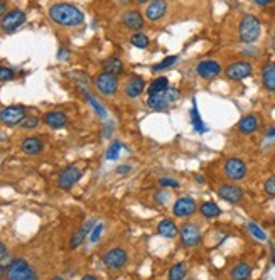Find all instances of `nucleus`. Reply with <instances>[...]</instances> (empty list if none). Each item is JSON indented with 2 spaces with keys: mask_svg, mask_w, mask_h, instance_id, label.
Returning <instances> with one entry per match:
<instances>
[{
  "mask_svg": "<svg viewBox=\"0 0 275 280\" xmlns=\"http://www.w3.org/2000/svg\"><path fill=\"white\" fill-rule=\"evenodd\" d=\"M44 123L51 128H54V130H59V128H64L68 123V117L66 113L63 112H58V110H53V112H48L44 115Z\"/></svg>",
  "mask_w": 275,
  "mask_h": 280,
  "instance_id": "6ab92c4d",
  "label": "nucleus"
},
{
  "mask_svg": "<svg viewBox=\"0 0 275 280\" xmlns=\"http://www.w3.org/2000/svg\"><path fill=\"white\" fill-rule=\"evenodd\" d=\"M179 238L186 248H194V246H198L201 243V228L198 224L186 223L179 228Z\"/></svg>",
  "mask_w": 275,
  "mask_h": 280,
  "instance_id": "423d86ee",
  "label": "nucleus"
},
{
  "mask_svg": "<svg viewBox=\"0 0 275 280\" xmlns=\"http://www.w3.org/2000/svg\"><path fill=\"white\" fill-rule=\"evenodd\" d=\"M118 2H122V4H127V2H130V0H118Z\"/></svg>",
  "mask_w": 275,
  "mask_h": 280,
  "instance_id": "6e6d98bb",
  "label": "nucleus"
},
{
  "mask_svg": "<svg viewBox=\"0 0 275 280\" xmlns=\"http://www.w3.org/2000/svg\"><path fill=\"white\" fill-rule=\"evenodd\" d=\"M272 261H273V265H275V246L272 248Z\"/></svg>",
  "mask_w": 275,
  "mask_h": 280,
  "instance_id": "864d4df0",
  "label": "nucleus"
},
{
  "mask_svg": "<svg viewBox=\"0 0 275 280\" xmlns=\"http://www.w3.org/2000/svg\"><path fill=\"white\" fill-rule=\"evenodd\" d=\"M95 226H96V221H95V219H90V221H88V223L85 224V226L78 229V231L71 236V240H69V248H71V250H76L78 246H80L81 243L85 241V238H86L88 235H90L91 229L95 228Z\"/></svg>",
  "mask_w": 275,
  "mask_h": 280,
  "instance_id": "4be33fe9",
  "label": "nucleus"
},
{
  "mask_svg": "<svg viewBox=\"0 0 275 280\" xmlns=\"http://www.w3.org/2000/svg\"><path fill=\"white\" fill-rule=\"evenodd\" d=\"M246 229H248L250 235L253 236V238H257L258 241H267V233H265L263 229L260 228L257 223L248 221V223H246Z\"/></svg>",
  "mask_w": 275,
  "mask_h": 280,
  "instance_id": "2f4dec72",
  "label": "nucleus"
},
{
  "mask_svg": "<svg viewBox=\"0 0 275 280\" xmlns=\"http://www.w3.org/2000/svg\"><path fill=\"white\" fill-rule=\"evenodd\" d=\"M194 179H196V182H199V184H204V177L201 176V174H196Z\"/></svg>",
  "mask_w": 275,
  "mask_h": 280,
  "instance_id": "8fccbe9b",
  "label": "nucleus"
},
{
  "mask_svg": "<svg viewBox=\"0 0 275 280\" xmlns=\"http://www.w3.org/2000/svg\"><path fill=\"white\" fill-rule=\"evenodd\" d=\"M236 128H238V132L241 135H253L255 132L260 128V120L255 113H248V115H245V117L240 118Z\"/></svg>",
  "mask_w": 275,
  "mask_h": 280,
  "instance_id": "a211bd4d",
  "label": "nucleus"
},
{
  "mask_svg": "<svg viewBox=\"0 0 275 280\" xmlns=\"http://www.w3.org/2000/svg\"><path fill=\"white\" fill-rule=\"evenodd\" d=\"M4 277H6V270H4V267L0 265V280H2Z\"/></svg>",
  "mask_w": 275,
  "mask_h": 280,
  "instance_id": "3c124183",
  "label": "nucleus"
},
{
  "mask_svg": "<svg viewBox=\"0 0 275 280\" xmlns=\"http://www.w3.org/2000/svg\"><path fill=\"white\" fill-rule=\"evenodd\" d=\"M263 191L268 197H275V174L265 179L263 182Z\"/></svg>",
  "mask_w": 275,
  "mask_h": 280,
  "instance_id": "e433bc0d",
  "label": "nucleus"
},
{
  "mask_svg": "<svg viewBox=\"0 0 275 280\" xmlns=\"http://www.w3.org/2000/svg\"><path fill=\"white\" fill-rule=\"evenodd\" d=\"M137 4H147V2H152V0H135Z\"/></svg>",
  "mask_w": 275,
  "mask_h": 280,
  "instance_id": "603ef678",
  "label": "nucleus"
},
{
  "mask_svg": "<svg viewBox=\"0 0 275 280\" xmlns=\"http://www.w3.org/2000/svg\"><path fill=\"white\" fill-rule=\"evenodd\" d=\"M43 149H44V144L39 137H26L21 144V150L26 155H39L43 152Z\"/></svg>",
  "mask_w": 275,
  "mask_h": 280,
  "instance_id": "aec40b11",
  "label": "nucleus"
},
{
  "mask_svg": "<svg viewBox=\"0 0 275 280\" xmlns=\"http://www.w3.org/2000/svg\"><path fill=\"white\" fill-rule=\"evenodd\" d=\"M196 209H198V203L193 199V197L189 196H183L179 197V199H176L174 206H172V214H174L176 218H189L193 216L196 213Z\"/></svg>",
  "mask_w": 275,
  "mask_h": 280,
  "instance_id": "f8f14e48",
  "label": "nucleus"
},
{
  "mask_svg": "<svg viewBox=\"0 0 275 280\" xmlns=\"http://www.w3.org/2000/svg\"><path fill=\"white\" fill-rule=\"evenodd\" d=\"M147 107L154 112H164L167 108V102L162 95H151L147 98Z\"/></svg>",
  "mask_w": 275,
  "mask_h": 280,
  "instance_id": "c85d7f7f",
  "label": "nucleus"
},
{
  "mask_svg": "<svg viewBox=\"0 0 275 280\" xmlns=\"http://www.w3.org/2000/svg\"><path fill=\"white\" fill-rule=\"evenodd\" d=\"M7 14V0H0V19Z\"/></svg>",
  "mask_w": 275,
  "mask_h": 280,
  "instance_id": "c03bdc74",
  "label": "nucleus"
},
{
  "mask_svg": "<svg viewBox=\"0 0 275 280\" xmlns=\"http://www.w3.org/2000/svg\"><path fill=\"white\" fill-rule=\"evenodd\" d=\"M216 192L223 201H226V203H230V204H238L245 197V192L241 187H238L236 184H228V182L226 184L218 186Z\"/></svg>",
  "mask_w": 275,
  "mask_h": 280,
  "instance_id": "4468645a",
  "label": "nucleus"
},
{
  "mask_svg": "<svg viewBox=\"0 0 275 280\" xmlns=\"http://www.w3.org/2000/svg\"><path fill=\"white\" fill-rule=\"evenodd\" d=\"M184 280H194V278H184Z\"/></svg>",
  "mask_w": 275,
  "mask_h": 280,
  "instance_id": "4d7b16f0",
  "label": "nucleus"
},
{
  "mask_svg": "<svg viewBox=\"0 0 275 280\" xmlns=\"http://www.w3.org/2000/svg\"><path fill=\"white\" fill-rule=\"evenodd\" d=\"M26 117H27L26 108L21 107V105H11V107H6L0 110V122L6 127L21 125Z\"/></svg>",
  "mask_w": 275,
  "mask_h": 280,
  "instance_id": "6e6552de",
  "label": "nucleus"
},
{
  "mask_svg": "<svg viewBox=\"0 0 275 280\" xmlns=\"http://www.w3.org/2000/svg\"><path fill=\"white\" fill-rule=\"evenodd\" d=\"M85 96H86V102L91 105V107H93V110H95V112H96V115H98V117H101V118H106V110H105L103 107H101V105H100V102H98V100L95 98V96H91L90 93H86V91H85Z\"/></svg>",
  "mask_w": 275,
  "mask_h": 280,
  "instance_id": "473e14b6",
  "label": "nucleus"
},
{
  "mask_svg": "<svg viewBox=\"0 0 275 280\" xmlns=\"http://www.w3.org/2000/svg\"><path fill=\"white\" fill-rule=\"evenodd\" d=\"M120 149H122V144H120V142H113V144L108 147V150H106V160H115L118 157Z\"/></svg>",
  "mask_w": 275,
  "mask_h": 280,
  "instance_id": "4c0bfd02",
  "label": "nucleus"
},
{
  "mask_svg": "<svg viewBox=\"0 0 275 280\" xmlns=\"http://www.w3.org/2000/svg\"><path fill=\"white\" fill-rule=\"evenodd\" d=\"M167 197H169V194H167V192H166V191L156 192V201H157V203L164 204V203H166V201H167Z\"/></svg>",
  "mask_w": 275,
  "mask_h": 280,
  "instance_id": "79ce46f5",
  "label": "nucleus"
},
{
  "mask_svg": "<svg viewBox=\"0 0 275 280\" xmlns=\"http://www.w3.org/2000/svg\"><path fill=\"white\" fill-rule=\"evenodd\" d=\"M130 43L139 49H147L149 46H151V39H149L144 32H135L132 38H130Z\"/></svg>",
  "mask_w": 275,
  "mask_h": 280,
  "instance_id": "7c9ffc66",
  "label": "nucleus"
},
{
  "mask_svg": "<svg viewBox=\"0 0 275 280\" xmlns=\"http://www.w3.org/2000/svg\"><path fill=\"white\" fill-rule=\"evenodd\" d=\"M6 278L7 280H37V273L27 260L14 258L11 263L7 265Z\"/></svg>",
  "mask_w": 275,
  "mask_h": 280,
  "instance_id": "7ed1b4c3",
  "label": "nucleus"
},
{
  "mask_svg": "<svg viewBox=\"0 0 275 280\" xmlns=\"http://www.w3.org/2000/svg\"><path fill=\"white\" fill-rule=\"evenodd\" d=\"M24 22H26V12L21 11V9H14V11H9L0 19V29L4 32H14L24 24Z\"/></svg>",
  "mask_w": 275,
  "mask_h": 280,
  "instance_id": "9d476101",
  "label": "nucleus"
},
{
  "mask_svg": "<svg viewBox=\"0 0 275 280\" xmlns=\"http://www.w3.org/2000/svg\"><path fill=\"white\" fill-rule=\"evenodd\" d=\"M93 85H95V88L98 93H101L103 96H111V95H115L116 91H118V76H115V75H110V73H100L96 78H95V81H93Z\"/></svg>",
  "mask_w": 275,
  "mask_h": 280,
  "instance_id": "20e7f679",
  "label": "nucleus"
},
{
  "mask_svg": "<svg viewBox=\"0 0 275 280\" xmlns=\"http://www.w3.org/2000/svg\"><path fill=\"white\" fill-rule=\"evenodd\" d=\"M251 272H253V268H251L248 261H238L230 270V277L231 280H248L251 277Z\"/></svg>",
  "mask_w": 275,
  "mask_h": 280,
  "instance_id": "b1692460",
  "label": "nucleus"
},
{
  "mask_svg": "<svg viewBox=\"0 0 275 280\" xmlns=\"http://www.w3.org/2000/svg\"><path fill=\"white\" fill-rule=\"evenodd\" d=\"M221 64L214 59H204V61L198 63L196 66V75H198L204 81H213L214 78L221 75Z\"/></svg>",
  "mask_w": 275,
  "mask_h": 280,
  "instance_id": "9b49d317",
  "label": "nucleus"
},
{
  "mask_svg": "<svg viewBox=\"0 0 275 280\" xmlns=\"http://www.w3.org/2000/svg\"><path fill=\"white\" fill-rule=\"evenodd\" d=\"M159 186H162V187H179V182L172 177H162V179H159Z\"/></svg>",
  "mask_w": 275,
  "mask_h": 280,
  "instance_id": "a19ab883",
  "label": "nucleus"
},
{
  "mask_svg": "<svg viewBox=\"0 0 275 280\" xmlns=\"http://www.w3.org/2000/svg\"><path fill=\"white\" fill-rule=\"evenodd\" d=\"M4 253H7V246H6V243L0 241V256H2Z\"/></svg>",
  "mask_w": 275,
  "mask_h": 280,
  "instance_id": "09e8293b",
  "label": "nucleus"
},
{
  "mask_svg": "<svg viewBox=\"0 0 275 280\" xmlns=\"http://www.w3.org/2000/svg\"><path fill=\"white\" fill-rule=\"evenodd\" d=\"M81 280H100L96 277V275H91V273H88V275H83Z\"/></svg>",
  "mask_w": 275,
  "mask_h": 280,
  "instance_id": "de8ad7c7",
  "label": "nucleus"
},
{
  "mask_svg": "<svg viewBox=\"0 0 275 280\" xmlns=\"http://www.w3.org/2000/svg\"><path fill=\"white\" fill-rule=\"evenodd\" d=\"M167 88H169V80H167L166 76H159L151 83V86L147 88V93H149V96L151 95H164Z\"/></svg>",
  "mask_w": 275,
  "mask_h": 280,
  "instance_id": "bb28decb",
  "label": "nucleus"
},
{
  "mask_svg": "<svg viewBox=\"0 0 275 280\" xmlns=\"http://www.w3.org/2000/svg\"><path fill=\"white\" fill-rule=\"evenodd\" d=\"M39 123H41V120L36 117V115H27L21 123V128L22 130H34V128L39 127Z\"/></svg>",
  "mask_w": 275,
  "mask_h": 280,
  "instance_id": "72a5a7b5",
  "label": "nucleus"
},
{
  "mask_svg": "<svg viewBox=\"0 0 275 280\" xmlns=\"http://www.w3.org/2000/svg\"><path fill=\"white\" fill-rule=\"evenodd\" d=\"M81 179V169L78 166H68L64 167L58 176V186L63 191H69Z\"/></svg>",
  "mask_w": 275,
  "mask_h": 280,
  "instance_id": "ddd939ff",
  "label": "nucleus"
},
{
  "mask_svg": "<svg viewBox=\"0 0 275 280\" xmlns=\"http://www.w3.org/2000/svg\"><path fill=\"white\" fill-rule=\"evenodd\" d=\"M225 75L231 81H241L253 75V66L248 61H235L225 70Z\"/></svg>",
  "mask_w": 275,
  "mask_h": 280,
  "instance_id": "1a4fd4ad",
  "label": "nucleus"
},
{
  "mask_svg": "<svg viewBox=\"0 0 275 280\" xmlns=\"http://www.w3.org/2000/svg\"><path fill=\"white\" fill-rule=\"evenodd\" d=\"M14 76H16L14 70H11V68H7V66H0V83H6V81L14 80Z\"/></svg>",
  "mask_w": 275,
  "mask_h": 280,
  "instance_id": "58836bf2",
  "label": "nucleus"
},
{
  "mask_svg": "<svg viewBox=\"0 0 275 280\" xmlns=\"http://www.w3.org/2000/svg\"><path fill=\"white\" fill-rule=\"evenodd\" d=\"M275 2V0H253L255 6L258 7H267V6H272V4Z\"/></svg>",
  "mask_w": 275,
  "mask_h": 280,
  "instance_id": "37998d69",
  "label": "nucleus"
},
{
  "mask_svg": "<svg viewBox=\"0 0 275 280\" xmlns=\"http://www.w3.org/2000/svg\"><path fill=\"white\" fill-rule=\"evenodd\" d=\"M186 275H188V265L184 261H178L169 268L167 272V278L169 280H184Z\"/></svg>",
  "mask_w": 275,
  "mask_h": 280,
  "instance_id": "cd10ccee",
  "label": "nucleus"
},
{
  "mask_svg": "<svg viewBox=\"0 0 275 280\" xmlns=\"http://www.w3.org/2000/svg\"><path fill=\"white\" fill-rule=\"evenodd\" d=\"M101 68H103L105 73H110V75H122L125 71V66H123V61L120 59L118 56H111V58H106L103 64H101Z\"/></svg>",
  "mask_w": 275,
  "mask_h": 280,
  "instance_id": "393cba45",
  "label": "nucleus"
},
{
  "mask_svg": "<svg viewBox=\"0 0 275 280\" xmlns=\"http://www.w3.org/2000/svg\"><path fill=\"white\" fill-rule=\"evenodd\" d=\"M262 85L268 93H275V63H265L262 66Z\"/></svg>",
  "mask_w": 275,
  "mask_h": 280,
  "instance_id": "412c9836",
  "label": "nucleus"
},
{
  "mask_svg": "<svg viewBox=\"0 0 275 280\" xmlns=\"http://www.w3.org/2000/svg\"><path fill=\"white\" fill-rule=\"evenodd\" d=\"M157 233H159L162 238H169V240H172V238L179 236V228L172 219L164 218L159 223V226H157Z\"/></svg>",
  "mask_w": 275,
  "mask_h": 280,
  "instance_id": "5701e85b",
  "label": "nucleus"
},
{
  "mask_svg": "<svg viewBox=\"0 0 275 280\" xmlns=\"http://www.w3.org/2000/svg\"><path fill=\"white\" fill-rule=\"evenodd\" d=\"M189 117H191V123H193V127H194L196 132H206L208 130L206 125H204L203 120H201V117H199L196 102H193V108H191V112H189Z\"/></svg>",
  "mask_w": 275,
  "mask_h": 280,
  "instance_id": "c756f323",
  "label": "nucleus"
},
{
  "mask_svg": "<svg viewBox=\"0 0 275 280\" xmlns=\"http://www.w3.org/2000/svg\"><path fill=\"white\" fill-rule=\"evenodd\" d=\"M122 24L127 27L128 31H142L144 26H146V19H144V16L139 11H125L122 14Z\"/></svg>",
  "mask_w": 275,
  "mask_h": 280,
  "instance_id": "f3484780",
  "label": "nucleus"
},
{
  "mask_svg": "<svg viewBox=\"0 0 275 280\" xmlns=\"http://www.w3.org/2000/svg\"><path fill=\"white\" fill-rule=\"evenodd\" d=\"M166 98V102L167 103H174V102H178L179 100V96H181V91L178 88H174V86H169V88L166 90V93L162 95Z\"/></svg>",
  "mask_w": 275,
  "mask_h": 280,
  "instance_id": "c9c22d12",
  "label": "nucleus"
},
{
  "mask_svg": "<svg viewBox=\"0 0 275 280\" xmlns=\"http://www.w3.org/2000/svg\"><path fill=\"white\" fill-rule=\"evenodd\" d=\"M116 172L118 174H128V172H132V167L130 166H120V167H116Z\"/></svg>",
  "mask_w": 275,
  "mask_h": 280,
  "instance_id": "a18cd8bd",
  "label": "nucleus"
},
{
  "mask_svg": "<svg viewBox=\"0 0 275 280\" xmlns=\"http://www.w3.org/2000/svg\"><path fill=\"white\" fill-rule=\"evenodd\" d=\"M51 280H64V278H63V277H59V275H56V277H53Z\"/></svg>",
  "mask_w": 275,
  "mask_h": 280,
  "instance_id": "5fc2aeb1",
  "label": "nucleus"
},
{
  "mask_svg": "<svg viewBox=\"0 0 275 280\" xmlns=\"http://www.w3.org/2000/svg\"><path fill=\"white\" fill-rule=\"evenodd\" d=\"M167 9H169L167 0H152V2H149L146 9V19L151 22H159L164 19Z\"/></svg>",
  "mask_w": 275,
  "mask_h": 280,
  "instance_id": "2eb2a0df",
  "label": "nucleus"
},
{
  "mask_svg": "<svg viewBox=\"0 0 275 280\" xmlns=\"http://www.w3.org/2000/svg\"><path fill=\"white\" fill-rule=\"evenodd\" d=\"M49 19L63 27H78L85 22V14L73 4L58 2L49 7Z\"/></svg>",
  "mask_w": 275,
  "mask_h": 280,
  "instance_id": "f257e3e1",
  "label": "nucleus"
},
{
  "mask_svg": "<svg viewBox=\"0 0 275 280\" xmlns=\"http://www.w3.org/2000/svg\"><path fill=\"white\" fill-rule=\"evenodd\" d=\"M199 213H201L203 218L213 219V218H218L221 214V208L214 203V201H206V203H203L201 206H199Z\"/></svg>",
  "mask_w": 275,
  "mask_h": 280,
  "instance_id": "a878e982",
  "label": "nucleus"
},
{
  "mask_svg": "<svg viewBox=\"0 0 275 280\" xmlns=\"http://www.w3.org/2000/svg\"><path fill=\"white\" fill-rule=\"evenodd\" d=\"M144 90H146V80L137 75L127 78V81L123 85L125 96H128V98H139L144 93Z\"/></svg>",
  "mask_w": 275,
  "mask_h": 280,
  "instance_id": "dca6fc26",
  "label": "nucleus"
},
{
  "mask_svg": "<svg viewBox=\"0 0 275 280\" xmlns=\"http://www.w3.org/2000/svg\"><path fill=\"white\" fill-rule=\"evenodd\" d=\"M103 224L101 223H98L95 228L91 229V233H90V241L91 243H96L98 240H100V236H101V233H103Z\"/></svg>",
  "mask_w": 275,
  "mask_h": 280,
  "instance_id": "ea45409f",
  "label": "nucleus"
},
{
  "mask_svg": "<svg viewBox=\"0 0 275 280\" xmlns=\"http://www.w3.org/2000/svg\"><path fill=\"white\" fill-rule=\"evenodd\" d=\"M178 63V56H167L162 59L161 63H157L156 66L152 68L154 71H162V70H169L171 66H174V64Z\"/></svg>",
  "mask_w": 275,
  "mask_h": 280,
  "instance_id": "f704fd0d",
  "label": "nucleus"
},
{
  "mask_svg": "<svg viewBox=\"0 0 275 280\" xmlns=\"http://www.w3.org/2000/svg\"><path fill=\"white\" fill-rule=\"evenodd\" d=\"M265 137H267V139H275V127H268L267 130H265Z\"/></svg>",
  "mask_w": 275,
  "mask_h": 280,
  "instance_id": "49530a36",
  "label": "nucleus"
},
{
  "mask_svg": "<svg viewBox=\"0 0 275 280\" xmlns=\"http://www.w3.org/2000/svg\"><path fill=\"white\" fill-rule=\"evenodd\" d=\"M223 172H225V176L230 181H241V179H245L246 172H248V167H246L243 159L230 157L226 159L225 166H223Z\"/></svg>",
  "mask_w": 275,
  "mask_h": 280,
  "instance_id": "0eeeda50",
  "label": "nucleus"
},
{
  "mask_svg": "<svg viewBox=\"0 0 275 280\" xmlns=\"http://www.w3.org/2000/svg\"><path fill=\"white\" fill-rule=\"evenodd\" d=\"M101 260H103V265L106 268L120 270L128 263V253L122 246H115V248H110L106 251Z\"/></svg>",
  "mask_w": 275,
  "mask_h": 280,
  "instance_id": "39448f33",
  "label": "nucleus"
},
{
  "mask_svg": "<svg viewBox=\"0 0 275 280\" xmlns=\"http://www.w3.org/2000/svg\"><path fill=\"white\" fill-rule=\"evenodd\" d=\"M262 32V24H260L258 17L253 14H245L240 19L238 24V38L241 43L245 44H253L257 43Z\"/></svg>",
  "mask_w": 275,
  "mask_h": 280,
  "instance_id": "f03ea898",
  "label": "nucleus"
}]
</instances>
